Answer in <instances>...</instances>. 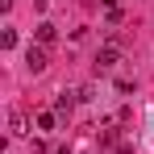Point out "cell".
Listing matches in <instances>:
<instances>
[{"mask_svg": "<svg viewBox=\"0 0 154 154\" xmlns=\"http://www.w3.org/2000/svg\"><path fill=\"white\" fill-rule=\"evenodd\" d=\"M46 63H50V58H46L42 46H29V50H25V67L33 71V75H38V71H46Z\"/></svg>", "mask_w": 154, "mask_h": 154, "instance_id": "cell-1", "label": "cell"}, {"mask_svg": "<svg viewBox=\"0 0 154 154\" xmlns=\"http://www.w3.org/2000/svg\"><path fill=\"white\" fill-rule=\"evenodd\" d=\"M117 58H121V46L112 42V46H104L100 54H96V71H108V67H117Z\"/></svg>", "mask_w": 154, "mask_h": 154, "instance_id": "cell-2", "label": "cell"}, {"mask_svg": "<svg viewBox=\"0 0 154 154\" xmlns=\"http://www.w3.org/2000/svg\"><path fill=\"white\" fill-rule=\"evenodd\" d=\"M8 133H13V137L29 133V121H25V112H21V108H13V112H8Z\"/></svg>", "mask_w": 154, "mask_h": 154, "instance_id": "cell-3", "label": "cell"}, {"mask_svg": "<svg viewBox=\"0 0 154 154\" xmlns=\"http://www.w3.org/2000/svg\"><path fill=\"white\" fill-rule=\"evenodd\" d=\"M75 92H63V96H58V100H54V112H58V117H71V108H75Z\"/></svg>", "mask_w": 154, "mask_h": 154, "instance_id": "cell-4", "label": "cell"}, {"mask_svg": "<svg viewBox=\"0 0 154 154\" xmlns=\"http://www.w3.org/2000/svg\"><path fill=\"white\" fill-rule=\"evenodd\" d=\"M33 33H38V42H42V46H46V42H54V25H50V21H42Z\"/></svg>", "mask_w": 154, "mask_h": 154, "instance_id": "cell-5", "label": "cell"}, {"mask_svg": "<svg viewBox=\"0 0 154 154\" xmlns=\"http://www.w3.org/2000/svg\"><path fill=\"white\" fill-rule=\"evenodd\" d=\"M58 125V112H38V129H54Z\"/></svg>", "mask_w": 154, "mask_h": 154, "instance_id": "cell-6", "label": "cell"}, {"mask_svg": "<svg viewBox=\"0 0 154 154\" xmlns=\"http://www.w3.org/2000/svg\"><path fill=\"white\" fill-rule=\"evenodd\" d=\"M13 46H17V29H4L0 33V50H13Z\"/></svg>", "mask_w": 154, "mask_h": 154, "instance_id": "cell-7", "label": "cell"}, {"mask_svg": "<svg viewBox=\"0 0 154 154\" xmlns=\"http://www.w3.org/2000/svg\"><path fill=\"white\" fill-rule=\"evenodd\" d=\"M104 4H108V8H121V0H104Z\"/></svg>", "mask_w": 154, "mask_h": 154, "instance_id": "cell-8", "label": "cell"}, {"mask_svg": "<svg viewBox=\"0 0 154 154\" xmlns=\"http://www.w3.org/2000/svg\"><path fill=\"white\" fill-rule=\"evenodd\" d=\"M0 8H4V13H8V8H13V0H0Z\"/></svg>", "mask_w": 154, "mask_h": 154, "instance_id": "cell-9", "label": "cell"}]
</instances>
